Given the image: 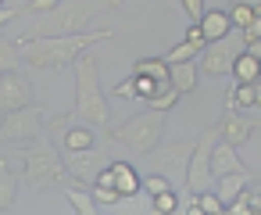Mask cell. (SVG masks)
Returning <instances> with one entry per match:
<instances>
[{
    "instance_id": "6da1fadb",
    "label": "cell",
    "mask_w": 261,
    "mask_h": 215,
    "mask_svg": "<svg viewBox=\"0 0 261 215\" xmlns=\"http://www.w3.org/2000/svg\"><path fill=\"white\" fill-rule=\"evenodd\" d=\"M115 40L111 29H93V33H65V36H40V40H22V58L29 68H68L75 65V58L83 51H90L93 43Z\"/></svg>"
},
{
    "instance_id": "7a4b0ae2",
    "label": "cell",
    "mask_w": 261,
    "mask_h": 215,
    "mask_svg": "<svg viewBox=\"0 0 261 215\" xmlns=\"http://www.w3.org/2000/svg\"><path fill=\"white\" fill-rule=\"evenodd\" d=\"M122 0H61L58 8L33 15V22L25 26L22 40H40V36H65V33H83L97 15L104 11H118Z\"/></svg>"
},
{
    "instance_id": "3957f363",
    "label": "cell",
    "mask_w": 261,
    "mask_h": 215,
    "mask_svg": "<svg viewBox=\"0 0 261 215\" xmlns=\"http://www.w3.org/2000/svg\"><path fill=\"white\" fill-rule=\"evenodd\" d=\"M75 118L79 122H93L100 129H108V122H111V108H108V97L100 90L97 58L90 51H83L75 58Z\"/></svg>"
},
{
    "instance_id": "277c9868",
    "label": "cell",
    "mask_w": 261,
    "mask_h": 215,
    "mask_svg": "<svg viewBox=\"0 0 261 215\" xmlns=\"http://www.w3.org/2000/svg\"><path fill=\"white\" fill-rule=\"evenodd\" d=\"M18 154L25 161V179H29L33 190H50V186H65L68 183V165L50 147V140H43V133L36 140H25V147Z\"/></svg>"
},
{
    "instance_id": "5b68a950",
    "label": "cell",
    "mask_w": 261,
    "mask_h": 215,
    "mask_svg": "<svg viewBox=\"0 0 261 215\" xmlns=\"http://www.w3.org/2000/svg\"><path fill=\"white\" fill-rule=\"evenodd\" d=\"M161 129H165V115L161 111H143V115H133V118H125L122 126H108L104 129V140L108 144H125L133 154H140V158H147L158 144H161Z\"/></svg>"
},
{
    "instance_id": "8992f818",
    "label": "cell",
    "mask_w": 261,
    "mask_h": 215,
    "mask_svg": "<svg viewBox=\"0 0 261 215\" xmlns=\"http://www.w3.org/2000/svg\"><path fill=\"white\" fill-rule=\"evenodd\" d=\"M243 47H247V43H243L240 29L225 33L222 40H207V43H204V51L197 54V68H200V76H211V79L229 76V72H232L236 54H240Z\"/></svg>"
},
{
    "instance_id": "52a82bcc",
    "label": "cell",
    "mask_w": 261,
    "mask_h": 215,
    "mask_svg": "<svg viewBox=\"0 0 261 215\" xmlns=\"http://www.w3.org/2000/svg\"><path fill=\"white\" fill-rule=\"evenodd\" d=\"M193 144H197V136H193V140L186 136V140L158 144V147L147 154V169H150V172H161V176H168V179H182V176H186V169H190Z\"/></svg>"
},
{
    "instance_id": "ba28073f",
    "label": "cell",
    "mask_w": 261,
    "mask_h": 215,
    "mask_svg": "<svg viewBox=\"0 0 261 215\" xmlns=\"http://www.w3.org/2000/svg\"><path fill=\"white\" fill-rule=\"evenodd\" d=\"M215 140H218L215 126L197 133V144H193V154H190V169H186V190L190 194L207 190V183L215 179V172H211V147H215Z\"/></svg>"
},
{
    "instance_id": "9c48e42d",
    "label": "cell",
    "mask_w": 261,
    "mask_h": 215,
    "mask_svg": "<svg viewBox=\"0 0 261 215\" xmlns=\"http://www.w3.org/2000/svg\"><path fill=\"white\" fill-rule=\"evenodd\" d=\"M43 118H47V108H40V104H25L18 111H8L4 122H0V140H11V144L36 140L43 133Z\"/></svg>"
},
{
    "instance_id": "30bf717a",
    "label": "cell",
    "mask_w": 261,
    "mask_h": 215,
    "mask_svg": "<svg viewBox=\"0 0 261 215\" xmlns=\"http://www.w3.org/2000/svg\"><path fill=\"white\" fill-rule=\"evenodd\" d=\"M65 165H68V172H72L79 183L90 186V183L108 169V151L97 147V144H93V147H83V151H68V154H65Z\"/></svg>"
},
{
    "instance_id": "8fae6325",
    "label": "cell",
    "mask_w": 261,
    "mask_h": 215,
    "mask_svg": "<svg viewBox=\"0 0 261 215\" xmlns=\"http://www.w3.org/2000/svg\"><path fill=\"white\" fill-rule=\"evenodd\" d=\"M25 104H33V86H29V79L15 68V72H0V111H18V108H25Z\"/></svg>"
},
{
    "instance_id": "7c38bea8",
    "label": "cell",
    "mask_w": 261,
    "mask_h": 215,
    "mask_svg": "<svg viewBox=\"0 0 261 215\" xmlns=\"http://www.w3.org/2000/svg\"><path fill=\"white\" fill-rule=\"evenodd\" d=\"M215 129H218V140H225V144H232V147H243V144L257 133V126L247 122V118H240L236 111H225V115L215 122Z\"/></svg>"
},
{
    "instance_id": "4fadbf2b",
    "label": "cell",
    "mask_w": 261,
    "mask_h": 215,
    "mask_svg": "<svg viewBox=\"0 0 261 215\" xmlns=\"http://www.w3.org/2000/svg\"><path fill=\"white\" fill-rule=\"evenodd\" d=\"M204 43H207V36L200 33V26H197V22H190L186 40H182V43H175V47L165 54V61H168V65H172V61H190V58H197V54L204 51Z\"/></svg>"
},
{
    "instance_id": "5bb4252c",
    "label": "cell",
    "mask_w": 261,
    "mask_h": 215,
    "mask_svg": "<svg viewBox=\"0 0 261 215\" xmlns=\"http://www.w3.org/2000/svg\"><path fill=\"white\" fill-rule=\"evenodd\" d=\"M211 172H215V176H225V172H247V165L240 161V154H236L232 144L215 140V147H211Z\"/></svg>"
},
{
    "instance_id": "9a60e30c",
    "label": "cell",
    "mask_w": 261,
    "mask_h": 215,
    "mask_svg": "<svg viewBox=\"0 0 261 215\" xmlns=\"http://www.w3.org/2000/svg\"><path fill=\"white\" fill-rule=\"evenodd\" d=\"M108 169H111V176H115V190H118L122 197H136V194L143 190V176H140L129 161H108Z\"/></svg>"
},
{
    "instance_id": "2e32d148",
    "label": "cell",
    "mask_w": 261,
    "mask_h": 215,
    "mask_svg": "<svg viewBox=\"0 0 261 215\" xmlns=\"http://www.w3.org/2000/svg\"><path fill=\"white\" fill-rule=\"evenodd\" d=\"M197 79H200L197 58H190V61H172V65H168V83H172L179 93H193V90H197Z\"/></svg>"
},
{
    "instance_id": "e0dca14e",
    "label": "cell",
    "mask_w": 261,
    "mask_h": 215,
    "mask_svg": "<svg viewBox=\"0 0 261 215\" xmlns=\"http://www.w3.org/2000/svg\"><path fill=\"white\" fill-rule=\"evenodd\" d=\"M65 197H68V204L79 211V215H93V211H100V204H97V197H93V190L86 186V183H65Z\"/></svg>"
},
{
    "instance_id": "ac0fdd59",
    "label": "cell",
    "mask_w": 261,
    "mask_h": 215,
    "mask_svg": "<svg viewBox=\"0 0 261 215\" xmlns=\"http://www.w3.org/2000/svg\"><path fill=\"white\" fill-rule=\"evenodd\" d=\"M197 26H200V33H204L207 40H222L225 33H232L229 11H218V8H207V11H204V18H200Z\"/></svg>"
},
{
    "instance_id": "d6986e66",
    "label": "cell",
    "mask_w": 261,
    "mask_h": 215,
    "mask_svg": "<svg viewBox=\"0 0 261 215\" xmlns=\"http://www.w3.org/2000/svg\"><path fill=\"white\" fill-rule=\"evenodd\" d=\"M250 179H257V176H250V172H225V176H215V194L229 204L243 186H250Z\"/></svg>"
},
{
    "instance_id": "ffe728a7",
    "label": "cell",
    "mask_w": 261,
    "mask_h": 215,
    "mask_svg": "<svg viewBox=\"0 0 261 215\" xmlns=\"http://www.w3.org/2000/svg\"><path fill=\"white\" fill-rule=\"evenodd\" d=\"M236 83H257V76H261V58H254L247 47L236 54V61H232V72H229Z\"/></svg>"
},
{
    "instance_id": "44dd1931",
    "label": "cell",
    "mask_w": 261,
    "mask_h": 215,
    "mask_svg": "<svg viewBox=\"0 0 261 215\" xmlns=\"http://www.w3.org/2000/svg\"><path fill=\"white\" fill-rule=\"evenodd\" d=\"M18 201V179L8 169V158H0V211H11Z\"/></svg>"
},
{
    "instance_id": "7402d4cb",
    "label": "cell",
    "mask_w": 261,
    "mask_h": 215,
    "mask_svg": "<svg viewBox=\"0 0 261 215\" xmlns=\"http://www.w3.org/2000/svg\"><path fill=\"white\" fill-rule=\"evenodd\" d=\"M257 11H261L257 0H232V4H229V22H232V29H247Z\"/></svg>"
},
{
    "instance_id": "603a6c76",
    "label": "cell",
    "mask_w": 261,
    "mask_h": 215,
    "mask_svg": "<svg viewBox=\"0 0 261 215\" xmlns=\"http://www.w3.org/2000/svg\"><path fill=\"white\" fill-rule=\"evenodd\" d=\"M179 97H182V93H179V90H175L172 83H165V86H161V90H158V93H154L150 101H143V104H147L150 111H161V115H168V111H172V108L179 104Z\"/></svg>"
},
{
    "instance_id": "cb8c5ba5",
    "label": "cell",
    "mask_w": 261,
    "mask_h": 215,
    "mask_svg": "<svg viewBox=\"0 0 261 215\" xmlns=\"http://www.w3.org/2000/svg\"><path fill=\"white\" fill-rule=\"evenodd\" d=\"M225 104H229V111H236V108H257V97H254V83H236L232 90H229V97H225Z\"/></svg>"
},
{
    "instance_id": "d4e9b609",
    "label": "cell",
    "mask_w": 261,
    "mask_h": 215,
    "mask_svg": "<svg viewBox=\"0 0 261 215\" xmlns=\"http://www.w3.org/2000/svg\"><path fill=\"white\" fill-rule=\"evenodd\" d=\"M93 144H97L93 129H86V126H65V151H83V147H93Z\"/></svg>"
},
{
    "instance_id": "484cf974",
    "label": "cell",
    "mask_w": 261,
    "mask_h": 215,
    "mask_svg": "<svg viewBox=\"0 0 261 215\" xmlns=\"http://www.w3.org/2000/svg\"><path fill=\"white\" fill-rule=\"evenodd\" d=\"M18 65H25L22 47H18V43H11L8 36H0V72H15Z\"/></svg>"
},
{
    "instance_id": "4316f807",
    "label": "cell",
    "mask_w": 261,
    "mask_h": 215,
    "mask_svg": "<svg viewBox=\"0 0 261 215\" xmlns=\"http://www.w3.org/2000/svg\"><path fill=\"white\" fill-rule=\"evenodd\" d=\"M133 72L150 76V79H158V83H168V61H165V58H140V61L133 65Z\"/></svg>"
},
{
    "instance_id": "83f0119b",
    "label": "cell",
    "mask_w": 261,
    "mask_h": 215,
    "mask_svg": "<svg viewBox=\"0 0 261 215\" xmlns=\"http://www.w3.org/2000/svg\"><path fill=\"white\" fill-rule=\"evenodd\" d=\"M179 208V197L172 194V190H161V194H154V201H150V211H158V215H168V211H175Z\"/></svg>"
},
{
    "instance_id": "f1b7e54d",
    "label": "cell",
    "mask_w": 261,
    "mask_h": 215,
    "mask_svg": "<svg viewBox=\"0 0 261 215\" xmlns=\"http://www.w3.org/2000/svg\"><path fill=\"white\" fill-rule=\"evenodd\" d=\"M197 201H200L204 215H218V211H225V201H222L218 194H211V190H200V194H197Z\"/></svg>"
},
{
    "instance_id": "f546056e",
    "label": "cell",
    "mask_w": 261,
    "mask_h": 215,
    "mask_svg": "<svg viewBox=\"0 0 261 215\" xmlns=\"http://www.w3.org/2000/svg\"><path fill=\"white\" fill-rule=\"evenodd\" d=\"M90 190H93L97 204H118V201H122V194H118L115 186H104V183H90Z\"/></svg>"
},
{
    "instance_id": "4dcf8cb0",
    "label": "cell",
    "mask_w": 261,
    "mask_h": 215,
    "mask_svg": "<svg viewBox=\"0 0 261 215\" xmlns=\"http://www.w3.org/2000/svg\"><path fill=\"white\" fill-rule=\"evenodd\" d=\"M143 190L154 197V194H161V190H172V183H168V176H161V172H150V176L143 179Z\"/></svg>"
},
{
    "instance_id": "1f68e13d",
    "label": "cell",
    "mask_w": 261,
    "mask_h": 215,
    "mask_svg": "<svg viewBox=\"0 0 261 215\" xmlns=\"http://www.w3.org/2000/svg\"><path fill=\"white\" fill-rule=\"evenodd\" d=\"M240 36H243V43H247V47H254V43H261V11L254 15V22H250L247 29H240Z\"/></svg>"
},
{
    "instance_id": "d6a6232c",
    "label": "cell",
    "mask_w": 261,
    "mask_h": 215,
    "mask_svg": "<svg viewBox=\"0 0 261 215\" xmlns=\"http://www.w3.org/2000/svg\"><path fill=\"white\" fill-rule=\"evenodd\" d=\"M111 97H118V101H133V97H136V79H133V76L122 79V83L111 90Z\"/></svg>"
},
{
    "instance_id": "836d02e7",
    "label": "cell",
    "mask_w": 261,
    "mask_h": 215,
    "mask_svg": "<svg viewBox=\"0 0 261 215\" xmlns=\"http://www.w3.org/2000/svg\"><path fill=\"white\" fill-rule=\"evenodd\" d=\"M182 11H186V18H190V22H200L207 8H204V0H182Z\"/></svg>"
},
{
    "instance_id": "e575fe53",
    "label": "cell",
    "mask_w": 261,
    "mask_h": 215,
    "mask_svg": "<svg viewBox=\"0 0 261 215\" xmlns=\"http://www.w3.org/2000/svg\"><path fill=\"white\" fill-rule=\"evenodd\" d=\"M61 0H29V4L22 8L25 15H40V11H50V8H58Z\"/></svg>"
},
{
    "instance_id": "d590c367",
    "label": "cell",
    "mask_w": 261,
    "mask_h": 215,
    "mask_svg": "<svg viewBox=\"0 0 261 215\" xmlns=\"http://www.w3.org/2000/svg\"><path fill=\"white\" fill-rule=\"evenodd\" d=\"M175 211H182V215H204V208H200L197 194H190L186 201H179V208H175Z\"/></svg>"
},
{
    "instance_id": "8d00e7d4",
    "label": "cell",
    "mask_w": 261,
    "mask_h": 215,
    "mask_svg": "<svg viewBox=\"0 0 261 215\" xmlns=\"http://www.w3.org/2000/svg\"><path fill=\"white\" fill-rule=\"evenodd\" d=\"M18 15H22V8H0V29H4L11 18H18Z\"/></svg>"
},
{
    "instance_id": "74e56055",
    "label": "cell",
    "mask_w": 261,
    "mask_h": 215,
    "mask_svg": "<svg viewBox=\"0 0 261 215\" xmlns=\"http://www.w3.org/2000/svg\"><path fill=\"white\" fill-rule=\"evenodd\" d=\"M254 97H257V108H261V83H254Z\"/></svg>"
},
{
    "instance_id": "f35d334b",
    "label": "cell",
    "mask_w": 261,
    "mask_h": 215,
    "mask_svg": "<svg viewBox=\"0 0 261 215\" xmlns=\"http://www.w3.org/2000/svg\"><path fill=\"white\" fill-rule=\"evenodd\" d=\"M254 190H261V183H257V186H254Z\"/></svg>"
},
{
    "instance_id": "ab89813d",
    "label": "cell",
    "mask_w": 261,
    "mask_h": 215,
    "mask_svg": "<svg viewBox=\"0 0 261 215\" xmlns=\"http://www.w3.org/2000/svg\"><path fill=\"white\" fill-rule=\"evenodd\" d=\"M0 8H4V0H0Z\"/></svg>"
}]
</instances>
